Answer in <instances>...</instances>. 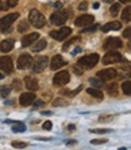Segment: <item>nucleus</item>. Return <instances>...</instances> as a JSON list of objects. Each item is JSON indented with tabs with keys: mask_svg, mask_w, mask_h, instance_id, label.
Listing matches in <instances>:
<instances>
[{
	"mask_svg": "<svg viewBox=\"0 0 131 150\" xmlns=\"http://www.w3.org/2000/svg\"><path fill=\"white\" fill-rule=\"evenodd\" d=\"M100 59V56L97 53H91L88 56H84L78 61V65L83 69H91L97 64Z\"/></svg>",
	"mask_w": 131,
	"mask_h": 150,
	"instance_id": "nucleus-1",
	"label": "nucleus"
},
{
	"mask_svg": "<svg viewBox=\"0 0 131 150\" xmlns=\"http://www.w3.org/2000/svg\"><path fill=\"white\" fill-rule=\"evenodd\" d=\"M29 22L32 23L33 27H35V28H38L39 29V28H43L46 24V18L40 11L32 10L29 12Z\"/></svg>",
	"mask_w": 131,
	"mask_h": 150,
	"instance_id": "nucleus-2",
	"label": "nucleus"
},
{
	"mask_svg": "<svg viewBox=\"0 0 131 150\" xmlns=\"http://www.w3.org/2000/svg\"><path fill=\"white\" fill-rule=\"evenodd\" d=\"M18 13H11V15H7L3 18H0V32L1 33H6L11 29V25L12 23L18 18Z\"/></svg>",
	"mask_w": 131,
	"mask_h": 150,
	"instance_id": "nucleus-3",
	"label": "nucleus"
},
{
	"mask_svg": "<svg viewBox=\"0 0 131 150\" xmlns=\"http://www.w3.org/2000/svg\"><path fill=\"white\" fill-rule=\"evenodd\" d=\"M70 34H72V29L69 27H62L61 29H58V30L50 32V36L52 38V39L57 40V41H62L64 39H67Z\"/></svg>",
	"mask_w": 131,
	"mask_h": 150,
	"instance_id": "nucleus-4",
	"label": "nucleus"
},
{
	"mask_svg": "<svg viewBox=\"0 0 131 150\" xmlns=\"http://www.w3.org/2000/svg\"><path fill=\"white\" fill-rule=\"evenodd\" d=\"M48 63H49V58L46 57V56H39V57H36L34 63H32L33 71L34 73H41L46 67H48Z\"/></svg>",
	"mask_w": 131,
	"mask_h": 150,
	"instance_id": "nucleus-5",
	"label": "nucleus"
},
{
	"mask_svg": "<svg viewBox=\"0 0 131 150\" xmlns=\"http://www.w3.org/2000/svg\"><path fill=\"white\" fill-rule=\"evenodd\" d=\"M70 80V75L67 70H63V71H60L57 73L53 76V85L55 86H63L66 83H68Z\"/></svg>",
	"mask_w": 131,
	"mask_h": 150,
	"instance_id": "nucleus-6",
	"label": "nucleus"
},
{
	"mask_svg": "<svg viewBox=\"0 0 131 150\" xmlns=\"http://www.w3.org/2000/svg\"><path fill=\"white\" fill-rule=\"evenodd\" d=\"M32 63H33L32 56L28 54V53H23L17 59V68L18 69H27V68L32 67Z\"/></svg>",
	"mask_w": 131,
	"mask_h": 150,
	"instance_id": "nucleus-7",
	"label": "nucleus"
},
{
	"mask_svg": "<svg viewBox=\"0 0 131 150\" xmlns=\"http://www.w3.org/2000/svg\"><path fill=\"white\" fill-rule=\"evenodd\" d=\"M68 18L67 12H55L50 16V22L53 25H63Z\"/></svg>",
	"mask_w": 131,
	"mask_h": 150,
	"instance_id": "nucleus-8",
	"label": "nucleus"
},
{
	"mask_svg": "<svg viewBox=\"0 0 131 150\" xmlns=\"http://www.w3.org/2000/svg\"><path fill=\"white\" fill-rule=\"evenodd\" d=\"M121 59H123V57H121V54L117 51H109L105 54L103 57V63L105 64H112V63H117V62H120Z\"/></svg>",
	"mask_w": 131,
	"mask_h": 150,
	"instance_id": "nucleus-9",
	"label": "nucleus"
},
{
	"mask_svg": "<svg viewBox=\"0 0 131 150\" xmlns=\"http://www.w3.org/2000/svg\"><path fill=\"white\" fill-rule=\"evenodd\" d=\"M123 46V41H121L119 38H108L105 41L103 49L105 50H115V49H120Z\"/></svg>",
	"mask_w": 131,
	"mask_h": 150,
	"instance_id": "nucleus-10",
	"label": "nucleus"
},
{
	"mask_svg": "<svg viewBox=\"0 0 131 150\" xmlns=\"http://www.w3.org/2000/svg\"><path fill=\"white\" fill-rule=\"evenodd\" d=\"M97 76L100 79H102L103 81H108V80H112L117 76V70L113 69V68H107V69H102L97 73Z\"/></svg>",
	"mask_w": 131,
	"mask_h": 150,
	"instance_id": "nucleus-11",
	"label": "nucleus"
},
{
	"mask_svg": "<svg viewBox=\"0 0 131 150\" xmlns=\"http://www.w3.org/2000/svg\"><path fill=\"white\" fill-rule=\"evenodd\" d=\"M0 69L4 70L5 73H12V70H14L12 59L10 57H7V56L0 57Z\"/></svg>",
	"mask_w": 131,
	"mask_h": 150,
	"instance_id": "nucleus-12",
	"label": "nucleus"
},
{
	"mask_svg": "<svg viewBox=\"0 0 131 150\" xmlns=\"http://www.w3.org/2000/svg\"><path fill=\"white\" fill-rule=\"evenodd\" d=\"M95 17L92 15H83V16H79L75 21H74V24L77 27H85V25H89L93 22Z\"/></svg>",
	"mask_w": 131,
	"mask_h": 150,
	"instance_id": "nucleus-13",
	"label": "nucleus"
},
{
	"mask_svg": "<svg viewBox=\"0 0 131 150\" xmlns=\"http://www.w3.org/2000/svg\"><path fill=\"white\" fill-rule=\"evenodd\" d=\"M67 64V62H66L63 58H62V56L61 54H56L55 57L51 59V64H50V68L52 70H57L60 68H62L63 65Z\"/></svg>",
	"mask_w": 131,
	"mask_h": 150,
	"instance_id": "nucleus-14",
	"label": "nucleus"
},
{
	"mask_svg": "<svg viewBox=\"0 0 131 150\" xmlns=\"http://www.w3.org/2000/svg\"><path fill=\"white\" fill-rule=\"evenodd\" d=\"M35 100V95L34 93H22L21 97H20V103H21V105L23 107H28V105H31L32 103Z\"/></svg>",
	"mask_w": 131,
	"mask_h": 150,
	"instance_id": "nucleus-15",
	"label": "nucleus"
},
{
	"mask_svg": "<svg viewBox=\"0 0 131 150\" xmlns=\"http://www.w3.org/2000/svg\"><path fill=\"white\" fill-rule=\"evenodd\" d=\"M38 39H39V34L38 33H31L28 35H24L22 38V46L23 47H27V46H29L33 42H35Z\"/></svg>",
	"mask_w": 131,
	"mask_h": 150,
	"instance_id": "nucleus-16",
	"label": "nucleus"
},
{
	"mask_svg": "<svg viewBox=\"0 0 131 150\" xmlns=\"http://www.w3.org/2000/svg\"><path fill=\"white\" fill-rule=\"evenodd\" d=\"M24 82H26V87L29 91H36L39 88L38 79H35L34 76H26Z\"/></svg>",
	"mask_w": 131,
	"mask_h": 150,
	"instance_id": "nucleus-17",
	"label": "nucleus"
},
{
	"mask_svg": "<svg viewBox=\"0 0 131 150\" xmlns=\"http://www.w3.org/2000/svg\"><path fill=\"white\" fill-rule=\"evenodd\" d=\"M14 46H15V41L12 39H6L0 44V51L1 52H10L14 49Z\"/></svg>",
	"mask_w": 131,
	"mask_h": 150,
	"instance_id": "nucleus-18",
	"label": "nucleus"
},
{
	"mask_svg": "<svg viewBox=\"0 0 131 150\" xmlns=\"http://www.w3.org/2000/svg\"><path fill=\"white\" fill-rule=\"evenodd\" d=\"M120 28H121V23L119 21H113V22H109L106 25L102 27V32L107 33L109 30H119Z\"/></svg>",
	"mask_w": 131,
	"mask_h": 150,
	"instance_id": "nucleus-19",
	"label": "nucleus"
},
{
	"mask_svg": "<svg viewBox=\"0 0 131 150\" xmlns=\"http://www.w3.org/2000/svg\"><path fill=\"white\" fill-rule=\"evenodd\" d=\"M18 3V0H0V10L6 11L9 8L15 7Z\"/></svg>",
	"mask_w": 131,
	"mask_h": 150,
	"instance_id": "nucleus-20",
	"label": "nucleus"
},
{
	"mask_svg": "<svg viewBox=\"0 0 131 150\" xmlns=\"http://www.w3.org/2000/svg\"><path fill=\"white\" fill-rule=\"evenodd\" d=\"M46 47V40L41 39V40H36L35 45L32 46V51L33 52H40Z\"/></svg>",
	"mask_w": 131,
	"mask_h": 150,
	"instance_id": "nucleus-21",
	"label": "nucleus"
},
{
	"mask_svg": "<svg viewBox=\"0 0 131 150\" xmlns=\"http://www.w3.org/2000/svg\"><path fill=\"white\" fill-rule=\"evenodd\" d=\"M86 92L89 93L90 96H92L93 98H96V99H103V93H102L100 90H97V88H88Z\"/></svg>",
	"mask_w": 131,
	"mask_h": 150,
	"instance_id": "nucleus-22",
	"label": "nucleus"
},
{
	"mask_svg": "<svg viewBox=\"0 0 131 150\" xmlns=\"http://www.w3.org/2000/svg\"><path fill=\"white\" fill-rule=\"evenodd\" d=\"M89 82L91 83L93 87H96V88H101V87L105 86V85H103L105 81L102 80V79H100V78H91V79L89 80Z\"/></svg>",
	"mask_w": 131,
	"mask_h": 150,
	"instance_id": "nucleus-23",
	"label": "nucleus"
},
{
	"mask_svg": "<svg viewBox=\"0 0 131 150\" xmlns=\"http://www.w3.org/2000/svg\"><path fill=\"white\" fill-rule=\"evenodd\" d=\"M26 125L23 122H20V121H16V125L12 126V132L18 133V132H24L26 131Z\"/></svg>",
	"mask_w": 131,
	"mask_h": 150,
	"instance_id": "nucleus-24",
	"label": "nucleus"
},
{
	"mask_svg": "<svg viewBox=\"0 0 131 150\" xmlns=\"http://www.w3.org/2000/svg\"><path fill=\"white\" fill-rule=\"evenodd\" d=\"M107 92L109 93L110 96H117L118 95V85L115 82L107 85Z\"/></svg>",
	"mask_w": 131,
	"mask_h": 150,
	"instance_id": "nucleus-25",
	"label": "nucleus"
},
{
	"mask_svg": "<svg viewBox=\"0 0 131 150\" xmlns=\"http://www.w3.org/2000/svg\"><path fill=\"white\" fill-rule=\"evenodd\" d=\"M121 20L124 22H130V20H131V7L130 6L125 7V10L121 13Z\"/></svg>",
	"mask_w": 131,
	"mask_h": 150,
	"instance_id": "nucleus-26",
	"label": "nucleus"
},
{
	"mask_svg": "<svg viewBox=\"0 0 131 150\" xmlns=\"http://www.w3.org/2000/svg\"><path fill=\"white\" fill-rule=\"evenodd\" d=\"M10 92H11V87L10 86H7V85H3V86H0V97H7L9 95H10Z\"/></svg>",
	"mask_w": 131,
	"mask_h": 150,
	"instance_id": "nucleus-27",
	"label": "nucleus"
},
{
	"mask_svg": "<svg viewBox=\"0 0 131 150\" xmlns=\"http://www.w3.org/2000/svg\"><path fill=\"white\" fill-rule=\"evenodd\" d=\"M52 105L53 107H66V105H68V103H67V100H64L62 98H57V99L53 100Z\"/></svg>",
	"mask_w": 131,
	"mask_h": 150,
	"instance_id": "nucleus-28",
	"label": "nucleus"
},
{
	"mask_svg": "<svg viewBox=\"0 0 131 150\" xmlns=\"http://www.w3.org/2000/svg\"><path fill=\"white\" fill-rule=\"evenodd\" d=\"M123 91L126 96H130L131 95V82L130 81H125L123 83Z\"/></svg>",
	"mask_w": 131,
	"mask_h": 150,
	"instance_id": "nucleus-29",
	"label": "nucleus"
},
{
	"mask_svg": "<svg viewBox=\"0 0 131 150\" xmlns=\"http://www.w3.org/2000/svg\"><path fill=\"white\" fill-rule=\"evenodd\" d=\"M113 129H110V128H96V129H90V132L91 133H110Z\"/></svg>",
	"mask_w": 131,
	"mask_h": 150,
	"instance_id": "nucleus-30",
	"label": "nucleus"
},
{
	"mask_svg": "<svg viewBox=\"0 0 131 150\" xmlns=\"http://www.w3.org/2000/svg\"><path fill=\"white\" fill-rule=\"evenodd\" d=\"M119 10H120V4H113V5H112L110 6V15L112 16H117L118 15V12H119Z\"/></svg>",
	"mask_w": 131,
	"mask_h": 150,
	"instance_id": "nucleus-31",
	"label": "nucleus"
},
{
	"mask_svg": "<svg viewBox=\"0 0 131 150\" xmlns=\"http://www.w3.org/2000/svg\"><path fill=\"white\" fill-rule=\"evenodd\" d=\"M28 27H29V25H28V22L27 21H22L20 24H18V32H20V33H24L28 29Z\"/></svg>",
	"mask_w": 131,
	"mask_h": 150,
	"instance_id": "nucleus-32",
	"label": "nucleus"
},
{
	"mask_svg": "<svg viewBox=\"0 0 131 150\" xmlns=\"http://www.w3.org/2000/svg\"><path fill=\"white\" fill-rule=\"evenodd\" d=\"M114 119L113 115H101L100 116V122H109Z\"/></svg>",
	"mask_w": 131,
	"mask_h": 150,
	"instance_id": "nucleus-33",
	"label": "nucleus"
},
{
	"mask_svg": "<svg viewBox=\"0 0 131 150\" xmlns=\"http://www.w3.org/2000/svg\"><path fill=\"white\" fill-rule=\"evenodd\" d=\"M98 25L100 24H95V25H91L89 28H85V29L81 30V33H92V32H96L98 29Z\"/></svg>",
	"mask_w": 131,
	"mask_h": 150,
	"instance_id": "nucleus-34",
	"label": "nucleus"
},
{
	"mask_svg": "<svg viewBox=\"0 0 131 150\" xmlns=\"http://www.w3.org/2000/svg\"><path fill=\"white\" fill-rule=\"evenodd\" d=\"M79 40V38H73V39H70L69 41H67V42H66L64 45H63V47H62V50L63 51H66V50H67L68 47H69V46L73 44V42H75V41H78Z\"/></svg>",
	"mask_w": 131,
	"mask_h": 150,
	"instance_id": "nucleus-35",
	"label": "nucleus"
},
{
	"mask_svg": "<svg viewBox=\"0 0 131 150\" xmlns=\"http://www.w3.org/2000/svg\"><path fill=\"white\" fill-rule=\"evenodd\" d=\"M12 146H14V148H17V149H23V148L27 146V143L17 142V140H15V142H12Z\"/></svg>",
	"mask_w": 131,
	"mask_h": 150,
	"instance_id": "nucleus-36",
	"label": "nucleus"
},
{
	"mask_svg": "<svg viewBox=\"0 0 131 150\" xmlns=\"http://www.w3.org/2000/svg\"><path fill=\"white\" fill-rule=\"evenodd\" d=\"M12 87L16 90V91H18V90H21V81L20 80H17V79H15L14 81H12Z\"/></svg>",
	"mask_w": 131,
	"mask_h": 150,
	"instance_id": "nucleus-37",
	"label": "nucleus"
},
{
	"mask_svg": "<svg viewBox=\"0 0 131 150\" xmlns=\"http://www.w3.org/2000/svg\"><path fill=\"white\" fill-rule=\"evenodd\" d=\"M81 90H83V86H79L77 90H74V91H72V92H68V96H69V97H74L75 95H78V93H79Z\"/></svg>",
	"mask_w": 131,
	"mask_h": 150,
	"instance_id": "nucleus-38",
	"label": "nucleus"
},
{
	"mask_svg": "<svg viewBox=\"0 0 131 150\" xmlns=\"http://www.w3.org/2000/svg\"><path fill=\"white\" fill-rule=\"evenodd\" d=\"M108 140L107 139H92L91 143L92 144H103V143H107Z\"/></svg>",
	"mask_w": 131,
	"mask_h": 150,
	"instance_id": "nucleus-39",
	"label": "nucleus"
},
{
	"mask_svg": "<svg viewBox=\"0 0 131 150\" xmlns=\"http://www.w3.org/2000/svg\"><path fill=\"white\" fill-rule=\"evenodd\" d=\"M43 128L44 129H51L52 128V122L51 121H45L44 125H43Z\"/></svg>",
	"mask_w": 131,
	"mask_h": 150,
	"instance_id": "nucleus-40",
	"label": "nucleus"
},
{
	"mask_svg": "<svg viewBox=\"0 0 131 150\" xmlns=\"http://www.w3.org/2000/svg\"><path fill=\"white\" fill-rule=\"evenodd\" d=\"M130 34H131V28H130V27H127L126 29L124 30V33H123V36H124V38H126V39H129V38H130Z\"/></svg>",
	"mask_w": 131,
	"mask_h": 150,
	"instance_id": "nucleus-41",
	"label": "nucleus"
},
{
	"mask_svg": "<svg viewBox=\"0 0 131 150\" xmlns=\"http://www.w3.org/2000/svg\"><path fill=\"white\" fill-rule=\"evenodd\" d=\"M73 70L77 73V75H81V74H83V69H80L79 65H77V67H74V68H73Z\"/></svg>",
	"mask_w": 131,
	"mask_h": 150,
	"instance_id": "nucleus-42",
	"label": "nucleus"
},
{
	"mask_svg": "<svg viewBox=\"0 0 131 150\" xmlns=\"http://www.w3.org/2000/svg\"><path fill=\"white\" fill-rule=\"evenodd\" d=\"M44 104H45V103H44L43 99H38V100H35V103H34L35 107H41V105H44Z\"/></svg>",
	"mask_w": 131,
	"mask_h": 150,
	"instance_id": "nucleus-43",
	"label": "nucleus"
},
{
	"mask_svg": "<svg viewBox=\"0 0 131 150\" xmlns=\"http://www.w3.org/2000/svg\"><path fill=\"white\" fill-rule=\"evenodd\" d=\"M86 8H88V3H85V1L79 5V10H86Z\"/></svg>",
	"mask_w": 131,
	"mask_h": 150,
	"instance_id": "nucleus-44",
	"label": "nucleus"
},
{
	"mask_svg": "<svg viewBox=\"0 0 131 150\" xmlns=\"http://www.w3.org/2000/svg\"><path fill=\"white\" fill-rule=\"evenodd\" d=\"M77 140L75 139H69V140H66V144L67 145H72V144H75Z\"/></svg>",
	"mask_w": 131,
	"mask_h": 150,
	"instance_id": "nucleus-45",
	"label": "nucleus"
},
{
	"mask_svg": "<svg viewBox=\"0 0 131 150\" xmlns=\"http://www.w3.org/2000/svg\"><path fill=\"white\" fill-rule=\"evenodd\" d=\"M53 7L56 8V10H60V8H62V4L61 3H55L53 4Z\"/></svg>",
	"mask_w": 131,
	"mask_h": 150,
	"instance_id": "nucleus-46",
	"label": "nucleus"
},
{
	"mask_svg": "<svg viewBox=\"0 0 131 150\" xmlns=\"http://www.w3.org/2000/svg\"><path fill=\"white\" fill-rule=\"evenodd\" d=\"M35 139H39V140H50L51 138H46V137H35Z\"/></svg>",
	"mask_w": 131,
	"mask_h": 150,
	"instance_id": "nucleus-47",
	"label": "nucleus"
},
{
	"mask_svg": "<svg viewBox=\"0 0 131 150\" xmlns=\"http://www.w3.org/2000/svg\"><path fill=\"white\" fill-rule=\"evenodd\" d=\"M80 51H81V49H80V47H77L75 50H74V51L72 52V54H77V53H78V52H80Z\"/></svg>",
	"mask_w": 131,
	"mask_h": 150,
	"instance_id": "nucleus-48",
	"label": "nucleus"
},
{
	"mask_svg": "<svg viewBox=\"0 0 131 150\" xmlns=\"http://www.w3.org/2000/svg\"><path fill=\"white\" fill-rule=\"evenodd\" d=\"M41 114H43V115H52V112H51V111H43Z\"/></svg>",
	"mask_w": 131,
	"mask_h": 150,
	"instance_id": "nucleus-49",
	"label": "nucleus"
},
{
	"mask_svg": "<svg viewBox=\"0 0 131 150\" xmlns=\"http://www.w3.org/2000/svg\"><path fill=\"white\" fill-rule=\"evenodd\" d=\"M98 7H100V4H98V3H95V4H93V8H95V10H97Z\"/></svg>",
	"mask_w": 131,
	"mask_h": 150,
	"instance_id": "nucleus-50",
	"label": "nucleus"
},
{
	"mask_svg": "<svg viewBox=\"0 0 131 150\" xmlns=\"http://www.w3.org/2000/svg\"><path fill=\"white\" fill-rule=\"evenodd\" d=\"M120 3H123V4H127V3H130V0H120Z\"/></svg>",
	"mask_w": 131,
	"mask_h": 150,
	"instance_id": "nucleus-51",
	"label": "nucleus"
},
{
	"mask_svg": "<svg viewBox=\"0 0 131 150\" xmlns=\"http://www.w3.org/2000/svg\"><path fill=\"white\" fill-rule=\"evenodd\" d=\"M103 1H105V3H108V4H112V3L114 1V0H103Z\"/></svg>",
	"mask_w": 131,
	"mask_h": 150,
	"instance_id": "nucleus-52",
	"label": "nucleus"
},
{
	"mask_svg": "<svg viewBox=\"0 0 131 150\" xmlns=\"http://www.w3.org/2000/svg\"><path fill=\"white\" fill-rule=\"evenodd\" d=\"M68 128H69V129H74V128H75V126H74V125H69Z\"/></svg>",
	"mask_w": 131,
	"mask_h": 150,
	"instance_id": "nucleus-53",
	"label": "nucleus"
},
{
	"mask_svg": "<svg viewBox=\"0 0 131 150\" xmlns=\"http://www.w3.org/2000/svg\"><path fill=\"white\" fill-rule=\"evenodd\" d=\"M1 79H4V74L0 73V80H1Z\"/></svg>",
	"mask_w": 131,
	"mask_h": 150,
	"instance_id": "nucleus-54",
	"label": "nucleus"
}]
</instances>
